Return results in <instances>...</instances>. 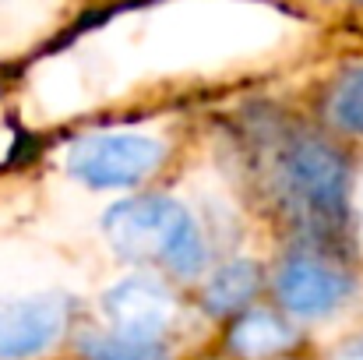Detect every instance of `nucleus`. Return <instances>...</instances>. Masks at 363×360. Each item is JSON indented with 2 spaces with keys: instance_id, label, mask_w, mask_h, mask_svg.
<instances>
[{
  "instance_id": "nucleus-9",
  "label": "nucleus",
  "mask_w": 363,
  "mask_h": 360,
  "mask_svg": "<svg viewBox=\"0 0 363 360\" xmlns=\"http://www.w3.org/2000/svg\"><path fill=\"white\" fill-rule=\"evenodd\" d=\"M82 354L89 360H169L166 347L148 336H130V332H103V336H85Z\"/></svg>"
},
{
  "instance_id": "nucleus-1",
  "label": "nucleus",
  "mask_w": 363,
  "mask_h": 360,
  "mask_svg": "<svg viewBox=\"0 0 363 360\" xmlns=\"http://www.w3.org/2000/svg\"><path fill=\"white\" fill-rule=\"evenodd\" d=\"M257 180L275 212L300 234L335 240L350 223V166L346 156L300 127L268 124L254 131Z\"/></svg>"
},
{
  "instance_id": "nucleus-3",
  "label": "nucleus",
  "mask_w": 363,
  "mask_h": 360,
  "mask_svg": "<svg viewBox=\"0 0 363 360\" xmlns=\"http://www.w3.org/2000/svg\"><path fill=\"white\" fill-rule=\"evenodd\" d=\"M162 156L166 148L152 134L103 131V134H85L67 148V170L71 177H78L82 184L96 191H117V187H134L145 177H152Z\"/></svg>"
},
{
  "instance_id": "nucleus-10",
  "label": "nucleus",
  "mask_w": 363,
  "mask_h": 360,
  "mask_svg": "<svg viewBox=\"0 0 363 360\" xmlns=\"http://www.w3.org/2000/svg\"><path fill=\"white\" fill-rule=\"evenodd\" d=\"M328 120L339 131L363 134V64L350 67L328 92Z\"/></svg>"
},
{
  "instance_id": "nucleus-2",
  "label": "nucleus",
  "mask_w": 363,
  "mask_h": 360,
  "mask_svg": "<svg viewBox=\"0 0 363 360\" xmlns=\"http://www.w3.org/2000/svg\"><path fill=\"white\" fill-rule=\"evenodd\" d=\"M103 234L113 251L130 261H155L191 279L208 261V244L194 216L166 195H145L117 202L103 216Z\"/></svg>"
},
{
  "instance_id": "nucleus-7",
  "label": "nucleus",
  "mask_w": 363,
  "mask_h": 360,
  "mask_svg": "<svg viewBox=\"0 0 363 360\" xmlns=\"http://www.w3.org/2000/svg\"><path fill=\"white\" fill-rule=\"evenodd\" d=\"M261 290V268L254 261H230L205 283V311L208 315H237Z\"/></svg>"
},
{
  "instance_id": "nucleus-12",
  "label": "nucleus",
  "mask_w": 363,
  "mask_h": 360,
  "mask_svg": "<svg viewBox=\"0 0 363 360\" xmlns=\"http://www.w3.org/2000/svg\"><path fill=\"white\" fill-rule=\"evenodd\" d=\"M357 4H363V0H357Z\"/></svg>"
},
{
  "instance_id": "nucleus-11",
  "label": "nucleus",
  "mask_w": 363,
  "mask_h": 360,
  "mask_svg": "<svg viewBox=\"0 0 363 360\" xmlns=\"http://www.w3.org/2000/svg\"><path fill=\"white\" fill-rule=\"evenodd\" d=\"M332 360H363V336H350V339L335 350Z\"/></svg>"
},
{
  "instance_id": "nucleus-4",
  "label": "nucleus",
  "mask_w": 363,
  "mask_h": 360,
  "mask_svg": "<svg viewBox=\"0 0 363 360\" xmlns=\"http://www.w3.org/2000/svg\"><path fill=\"white\" fill-rule=\"evenodd\" d=\"M279 304L296 318H321L346 304L353 293V276L328 258L318 254H293L275 272Z\"/></svg>"
},
{
  "instance_id": "nucleus-6",
  "label": "nucleus",
  "mask_w": 363,
  "mask_h": 360,
  "mask_svg": "<svg viewBox=\"0 0 363 360\" xmlns=\"http://www.w3.org/2000/svg\"><path fill=\"white\" fill-rule=\"evenodd\" d=\"M103 311L117 332L159 339V332L177 318V297L155 276H127L103 293Z\"/></svg>"
},
{
  "instance_id": "nucleus-8",
  "label": "nucleus",
  "mask_w": 363,
  "mask_h": 360,
  "mask_svg": "<svg viewBox=\"0 0 363 360\" xmlns=\"http://www.w3.org/2000/svg\"><path fill=\"white\" fill-rule=\"evenodd\" d=\"M296 343V332L275 311H247L230 332V347L243 357H268L282 354Z\"/></svg>"
},
{
  "instance_id": "nucleus-5",
  "label": "nucleus",
  "mask_w": 363,
  "mask_h": 360,
  "mask_svg": "<svg viewBox=\"0 0 363 360\" xmlns=\"http://www.w3.org/2000/svg\"><path fill=\"white\" fill-rule=\"evenodd\" d=\"M67 300L60 293L0 297V360L35 357L67 329Z\"/></svg>"
}]
</instances>
